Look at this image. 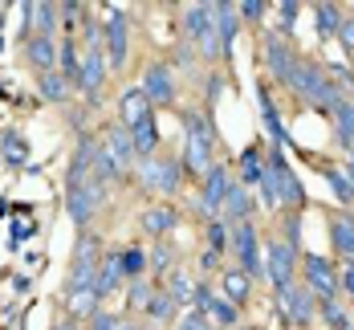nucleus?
Wrapping results in <instances>:
<instances>
[{"mask_svg": "<svg viewBox=\"0 0 354 330\" xmlns=\"http://www.w3.org/2000/svg\"><path fill=\"white\" fill-rule=\"evenodd\" d=\"M277 12H281V21H285V33H289V29L297 25V4H293V0H281V4H277Z\"/></svg>", "mask_w": 354, "mask_h": 330, "instance_id": "47", "label": "nucleus"}, {"mask_svg": "<svg viewBox=\"0 0 354 330\" xmlns=\"http://www.w3.org/2000/svg\"><path fill=\"white\" fill-rule=\"evenodd\" d=\"M261 176H265V155H261V147H248L241 155V187L261 183Z\"/></svg>", "mask_w": 354, "mask_h": 330, "instance_id": "31", "label": "nucleus"}, {"mask_svg": "<svg viewBox=\"0 0 354 330\" xmlns=\"http://www.w3.org/2000/svg\"><path fill=\"white\" fill-rule=\"evenodd\" d=\"M330 241H334V249L342 257L354 261V217L351 212H334L330 217Z\"/></svg>", "mask_w": 354, "mask_h": 330, "instance_id": "22", "label": "nucleus"}, {"mask_svg": "<svg viewBox=\"0 0 354 330\" xmlns=\"http://www.w3.org/2000/svg\"><path fill=\"white\" fill-rule=\"evenodd\" d=\"M131 143H135V155H139V159H151V155L159 151V127H155V114L131 131Z\"/></svg>", "mask_w": 354, "mask_h": 330, "instance_id": "28", "label": "nucleus"}, {"mask_svg": "<svg viewBox=\"0 0 354 330\" xmlns=\"http://www.w3.org/2000/svg\"><path fill=\"white\" fill-rule=\"evenodd\" d=\"M220 86H224V77L212 73V77H208V98H220Z\"/></svg>", "mask_w": 354, "mask_h": 330, "instance_id": "50", "label": "nucleus"}, {"mask_svg": "<svg viewBox=\"0 0 354 330\" xmlns=\"http://www.w3.org/2000/svg\"><path fill=\"white\" fill-rule=\"evenodd\" d=\"M301 265H306V290L318 293L322 302L334 297V290H338V273H334V265H330L322 253H306Z\"/></svg>", "mask_w": 354, "mask_h": 330, "instance_id": "9", "label": "nucleus"}, {"mask_svg": "<svg viewBox=\"0 0 354 330\" xmlns=\"http://www.w3.org/2000/svg\"><path fill=\"white\" fill-rule=\"evenodd\" d=\"M179 212L171 204H151V208H142V228L151 232V237H163V232H171L176 228Z\"/></svg>", "mask_w": 354, "mask_h": 330, "instance_id": "24", "label": "nucleus"}, {"mask_svg": "<svg viewBox=\"0 0 354 330\" xmlns=\"http://www.w3.org/2000/svg\"><path fill=\"white\" fill-rule=\"evenodd\" d=\"M338 41L346 45V53H354V17H342V25H338Z\"/></svg>", "mask_w": 354, "mask_h": 330, "instance_id": "46", "label": "nucleus"}, {"mask_svg": "<svg viewBox=\"0 0 354 330\" xmlns=\"http://www.w3.org/2000/svg\"><path fill=\"white\" fill-rule=\"evenodd\" d=\"M183 131H187V139H183V172L204 180L212 172V143H216L212 122H208V114L187 110L183 114Z\"/></svg>", "mask_w": 354, "mask_h": 330, "instance_id": "1", "label": "nucleus"}, {"mask_svg": "<svg viewBox=\"0 0 354 330\" xmlns=\"http://www.w3.org/2000/svg\"><path fill=\"white\" fill-rule=\"evenodd\" d=\"M102 82H106V49H102V45H94V49H86V53H82V70H77V82H73V86H77L90 102H98Z\"/></svg>", "mask_w": 354, "mask_h": 330, "instance_id": "8", "label": "nucleus"}, {"mask_svg": "<svg viewBox=\"0 0 354 330\" xmlns=\"http://www.w3.org/2000/svg\"><path fill=\"white\" fill-rule=\"evenodd\" d=\"M37 86H41V94L49 98V102H66L70 98V82H66V73H57V70H49V73H41L37 77Z\"/></svg>", "mask_w": 354, "mask_h": 330, "instance_id": "30", "label": "nucleus"}, {"mask_svg": "<svg viewBox=\"0 0 354 330\" xmlns=\"http://www.w3.org/2000/svg\"><path fill=\"white\" fill-rule=\"evenodd\" d=\"M102 196H106V192H102L94 180L77 183V187H66V212H70L73 224H82V228H86V224H90V217L102 208Z\"/></svg>", "mask_w": 354, "mask_h": 330, "instance_id": "6", "label": "nucleus"}, {"mask_svg": "<svg viewBox=\"0 0 354 330\" xmlns=\"http://www.w3.org/2000/svg\"><path fill=\"white\" fill-rule=\"evenodd\" d=\"M147 314H151V322H171V318H176V302L167 297V290H155V293H151Z\"/></svg>", "mask_w": 354, "mask_h": 330, "instance_id": "35", "label": "nucleus"}, {"mask_svg": "<svg viewBox=\"0 0 354 330\" xmlns=\"http://www.w3.org/2000/svg\"><path fill=\"white\" fill-rule=\"evenodd\" d=\"M293 261L297 253L285 245V241H269V261H265V273H269V282L285 290V286H293Z\"/></svg>", "mask_w": 354, "mask_h": 330, "instance_id": "13", "label": "nucleus"}, {"mask_svg": "<svg viewBox=\"0 0 354 330\" xmlns=\"http://www.w3.org/2000/svg\"><path fill=\"white\" fill-rule=\"evenodd\" d=\"M151 286H147V282H131V290H127V306H135V310H147V302H151Z\"/></svg>", "mask_w": 354, "mask_h": 330, "instance_id": "42", "label": "nucleus"}, {"mask_svg": "<svg viewBox=\"0 0 354 330\" xmlns=\"http://www.w3.org/2000/svg\"><path fill=\"white\" fill-rule=\"evenodd\" d=\"M0 159H4L8 167H25V163H29V143H25V135L8 131L4 143H0Z\"/></svg>", "mask_w": 354, "mask_h": 330, "instance_id": "29", "label": "nucleus"}, {"mask_svg": "<svg viewBox=\"0 0 354 330\" xmlns=\"http://www.w3.org/2000/svg\"><path fill=\"white\" fill-rule=\"evenodd\" d=\"M57 25V4H25V29L29 37H49Z\"/></svg>", "mask_w": 354, "mask_h": 330, "instance_id": "19", "label": "nucleus"}, {"mask_svg": "<svg viewBox=\"0 0 354 330\" xmlns=\"http://www.w3.org/2000/svg\"><path fill=\"white\" fill-rule=\"evenodd\" d=\"M0 29H4V8H0Z\"/></svg>", "mask_w": 354, "mask_h": 330, "instance_id": "53", "label": "nucleus"}, {"mask_svg": "<svg viewBox=\"0 0 354 330\" xmlns=\"http://www.w3.org/2000/svg\"><path fill=\"white\" fill-rule=\"evenodd\" d=\"M167 265H171V245H163V241H159V245H155V253H151V269H155V273H163Z\"/></svg>", "mask_w": 354, "mask_h": 330, "instance_id": "44", "label": "nucleus"}, {"mask_svg": "<svg viewBox=\"0 0 354 330\" xmlns=\"http://www.w3.org/2000/svg\"><path fill=\"white\" fill-rule=\"evenodd\" d=\"M338 286H342V290H346V293L354 297V261L346 265V269H342V273H338Z\"/></svg>", "mask_w": 354, "mask_h": 330, "instance_id": "49", "label": "nucleus"}, {"mask_svg": "<svg viewBox=\"0 0 354 330\" xmlns=\"http://www.w3.org/2000/svg\"><path fill=\"white\" fill-rule=\"evenodd\" d=\"M334 114V127H338V139L351 147L354 143V102H342V107L330 110Z\"/></svg>", "mask_w": 354, "mask_h": 330, "instance_id": "36", "label": "nucleus"}, {"mask_svg": "<svg viewBox=\"0 0 354 330\" xmlns=\"http://www.w3.org/2000/svg\"><path fill=\"white\" fill-rule=\"evenodd\" d=\"M281 297V314L289 322H297V327H306V322H314V314H318V306H314V293L301 290V286H285L277 290Z\"/></svg>", "mask_w": 354, "mask_h": 330, "instance_id": "12", "label": "nucleus"}, {"mask_svg": "<svg viewBox=\"0 0 354 330\" xmlns=\"http://www.w3.org/2000/svg\"><path fill=\"white\" fill-rule=\"evenodd\" d=\"M53 330H77V327H73V318H70V322H57Z\"/></svg>", "mask_w": 354, "mask_h": 330, "instance_id": "51", "label": "nucleus"}, {"mask_svg": "<svg viewBox=\"0 0 354 330\" xmlns=\"http://www.w3.org/2000/svg\"><path fill=\"white\" fill-rule=\"evenodd\" d=\"M122 286V253H106L102 257V265H98V277H94V290L98 297H106Z\"/></svg>", "mask_w": 354, "mask_h": 330, "instance_id": "20", "label": "nucleus"}, {"mask_svg": "<svg viewBox=\"0 0 354 330\" xmlns=\"http://www.w3.org/2000/svg\"><path fill=\"white\" fill-rule=\"evenodd\" d=\"M73 265H98V237L82 232V241H77V253H73Z\"/></svg>", "mask_w": 354, "mask_h": 330, "instance_id": "40", "label": "nucleus"}, {"mask_svg": "<svg viewBox=\"0 0 354 330\" xmlns=\"http://www.w3.org/2000/svg\"><path fill=\"white\" fill-rule=\"evenodd\" d=\"M257 102H261V118H265V131L273 135V147H289L293 139H289V131H285L281 114H277V107H273V98H269V90L257 82Z\"/></svg>", "mask_w": 354, "mask_h": 330, "instance_id": "18", "label": "nucleus"}, {"mask_svg": "<svg viewBox=\"0 0 354 330\" xmlns=\"http://www.w3.org/2000/svg\"><path fill=\"white\" fill-rule=\"evenodd\" d=\"M297 53H293V45L289 41H281V37H269L265 41V66H269V73L281 82V86H289V77H293V70H297Z\"/></svg>", "mask_w": 354, "mask_h": 330, "instance_id": "11", "label": "nucleus"}, {"mask_svg": "<svg viewBox=\"0 0 354 330\" xmlns=\"http://www.w3.org/2000/svg\"><path fill=\"white\" fill-rule=\"evenodd\" d=\"M142 269H147V253H142V249H122V277L139 282Z\"/></svg>", "mask_w": 354, "mask_h": 330, "instance_id": "38", "label": "nucleus"}, {"mask_svg": "<svg viewBox=\"0 0 354 330\" xmlns=\"http://www.w3.org/2000/svg\"><path fill=\"white\" fill-rule=\"evenodd\" d=\"M98 290L94 286H86V290H66V314L70 318H94L98 314Z\"/></svg>", "mask_w": 354, "mask_h": 330, "instance_id": "23", "label": "nucleus"}, {"mask_svg": "<svg viewBox=\"0 0 354 330\" xmlns=\"http://www.w3.org/2000/svg\"><path fill=\"white\" fill-rule=\"evenodd\" d=\"M127 45H131L127 12H122V8H110V21H106V29H102V49H106L110 66H122V62H127Z\"/></svg>", "mask_w": 354, "mask_h": 330, "instance_id": "10", "label": "nucleus"}, {"mask_svg": "<svg viewBox=\"0 0 354 330\" xmlns=\"http://www.w3.org/2000/svg\"><path fill=\"white\" fill-rule=\"evenodd\" d=\"M29 232H33V224H29V220H17V224H12V241H8V245H12V249H21Z\"/></svg>", "mask_w": 354, "mask_h": 330, "instance_id": "48", "label": "nucleus"}, {"mask_svg": "<svg viewBox=\"0 0 354 330\" xmlns=\"http://www.w3.org/2000/svg\"><path fill=\"white\" fill-rule=\"evenodd\" d=\"M265 167H269V176H273V183H277L281 208H301V204H306V187H301V180L293 176V167L285 163L281 147H273V151L265 155Z\"/></svg>", "mask_w": 354, "mask_h": 330, "instance_id": "4", "label": "nucleus"}, {"mask_svg": "<svg viewBox=\"0 0 354 330\" xmlns=\"http://www.w3.org/2000/svg\"><path fill=\"white\" fill-rule=\"evenodd\" d=\"M232 253L241 261V273H245L248 282L252 277H265V265H261V245H257V228H252V220L245 224H232Z\"/></svg>", "mask_w": 354, "mask_h": 330, "instance_id": "5", "label": "nucleus"}, {"mask_svg": "<svg viewBox=\"0 0 354 330\" xmlns=\"http://www.w3.org/2000/svg\"><path fill=\"white\" fill-rule=\"evenodd\" d=\"M57 66H62V73H66V82H77V70H82V53H77V41H70V37H66V41H62V45H57Z\"/></svg>", "mask_w": 354, "mask_h": 330, "instance_id": "32", "label": "nucleus"}, {"mask_svg": "<svg viewBox=\"0 0 354 330\" xmlns=\"http://www.w3.org/2000/svg\"><path fill=\"white\" fill-rule=\"evenodd\" d=\"M318 314L326 318V327H330V330H338V327H346V322H351V318H346V310H342V302H334V297H326V302H322Z\"/></svg>", "mask_w": 354, "mask_h": 330, "instance_id": "39", "label": "nucleus"}, {"mask_svg": "<svg viewBox=\"0 0 354 330\" xmlns=\"http://www.w3.org/2000/svg\"><path fill=\"white\" fill-rule=\"evenodd\" d=\"M179 172H183V163H176V159H159V155L139 159V183L155 196H176L179 183H183Z\"/></svg>", "mask_w": 354, "mask_h": 330, "instance_id": "3", "label": "nucleus"}, {"mask_svg": "<svg viewBox=\"0 0 354 330\" xmlns=\"http://www.w3.org/2000/svg\"><path fill=\"white\" fill-rule=\"evenodd\" d=\"M142 94H147L151 107H171L176 102V73H171V66L151 62L147 73H142Z\"/></svg>", "mask_w": 354, "mask_h": 330, "instance_id": "7", "label": "nucleus"}, {"mask_svg": "<svg viewBox=\"0 0 354 330\" xmlns=\"http://www.w3.org/2000/svg\"><path fill=\"white\" fill-rule=\"evenodd\" d=\"M179 330H212V322H208L204 314H196V310H187V314H183V322H179Z\"/></svg>", "mask_w": 354, "mask_h": 330, "instance_id": "45", "label": "nucleus"}, {"mask_svg": "<svg viewBox=\"0 0 354 330\" xmlns=\"http://www.w3.org/2000/svg\"><path fill=\"white\" fill-rule=\"evenodd\" d=\"M29 62H33L41 73H49L53 66H57V41L53 37H29Z\"/></svg>", "mask_w": 354, "mask_h": 330, "instance_id": "25", "label": "nucleus"}, {"mask_svg": "<svg viewBox=\"0 0 354 330\" xmlns=\"http://www.w3.org/2000/svg\"><path fill=\"white\" fill-rule=\"evenodd\" d=\"M326 183L334 187V196H338L342 204H354V183L346 180V172H338V167H326Z\"/></svg>", "mask_w": 354, "mask_h": 330, "instance_id": "37", "label": "nucleus"}, {"mask_svg": "<svg viewBox=\"0 0 354 330\" xmlns=\"http://www.w3.org/2000/svg\"><path fill=\"white\" fill-rule=\"evenodd\" d=\"M212 21L216 33H220V57H232V41H236V29H241L236 4H212Z\"/></svg>", "mask_w": 354, "mask_h": 330, "instance_id": "16", "label": "nucleus"}, {"mask_svg": "<svg viewBox=\"0 0 354 330\" xmlns=\"http://www.w3.org/2000/svg\"><path fill=\"white\" fill-rule=\"evenodd\" d=\"M196 314H204V318H208V322H216V327H232V322H236V314H241V306H232L228 297H216V293H208L204 310H196Z\"/></svg>", "mask_w": 354, "mask_h": 330, "instance_id": "27", "label": "nucleus"}, {"mask_svg": "<svg viewBox=\"0 0 354 330\" xmlns=\"http://www.w3.org/2000/svg\"><path fill=\"white\" fill-rule=\"evenodd\" d=\"M245 330H257V327H245Z\"/></svg>", "mask_w": 354, "mask_h": 330, "instance_id": "55", "label": "nucleus"}, {"mask_svg": "<svg viewBox=\"0 0 354 330\" xmlns=\"http://www.w3.org/2000/svg\"><path fill=\"white\" fill-rule=\"evenodd\" d=\"M167 297H171L176 306H192V297H196V282H192V273L176 269V273H171V286H167Z\"/></svg>", "mask_w": 354, "mask_h": 330, "instance_id": "33", "label": "nucleus"}, {"mask_svg": "<svg viewBox=\"0 0 354 330\" xmlns=\"http://www.w3.org/2000/svg\"><path fill=\"white\" fill-rule=\"evenodd\" d=\"M102 147H106V155L114 159L118 176H127V172L139 163V155H135V143H131V131H127V127H118V122H114V127L106 131V143H102Z\"/></svg>", "mask_w": 354, "mask_h": 330, "instance_id": "14", "label": "nucleus"}, {"mask_svg": "<svg viewBox=\"0 0 354 330\" xmlns=\"http://www.w3.org/2000/svg\"><path fill=\"white\" fill-rule=\"evenodd\" d=\"M208 241H212V253L228 249V245H232V228H228L224 220H212V224H208Z\"/></svg>", "mask_w": 354, "mask_h": 330, "instance_id": "41", "label": "nucleus"}, {"mask_svg": "<svg viewBox=\"0 0 354 330\" xmlns=\"http://www.w3.org/2000/svg\"><path fill=\"white\" fill-rule=\"evenodd\" d=\"M228 187H232V180H228V167H220V163H212V172L204 176V196H200V212L204 217H212L216 220V212L224 208V196H228Z\"/></svg>", "mask_w": 354, "mask_h": 330, "instance_id": "15", "label": "nucleus"}, {"mask_svg": "<svg viewBox=\"0 0 354 330\" xmlns=\"http://www.w3.org/2000/svg\"><path fill=\"white\" fill-rule=\"evenodd\" d=\"M147 118H151V102H147V94H142V90H127L122 102H118V127L135 131V127L147 122Z\"/></svg>", "mask_w": 354, "mask_h": 330, "instance_id": "17", "label": "nucleus"}, {"mask_svg": "<svg viewBox=\"0 0 354 330\" xmlns=\"http://www.w3.org/2000/svg\"><path fill=\"white\" fill-rule=\"evenodd\" d=\"M248 290H252V282H248L241 269H224V273H220V297H228L232 306L248 302Z\"/></svg>", "mask_w": 354, "mask_h": 330, "instance_id": "26", "label": "nucleus"}, {"mask_svg": "<svg viewBox=\"0 0 354 330\" xmlns=\"http://www.w3.org/2000/svg\"><path fill=\"white\" fill-rule=\"evenodd\" d=\"M289 90L297 94V98H306V102H314V107H342L346 98H342V86H334L330 82V70L322 66V62H297V70L289 77Z\"/></svg>", "mask_w": 354, "mask_h": 330, "instance_id": "2", "label": "nucleus"}, {"mask_svg": "<svg viewBox=\"0 0 354 330\" xmlns=\"http://www.w3.org/2000/svg\"><path fill=\"white\" fill-rule=\"evenodd\" d=\"M314 12H318V37H338L342 8L338 4H314Z\"/></svg>", "mask_w": 354, "mask_h": 330, "instance_id": "34", "label": "nucleus"}, {"mask_svg": "<svg viewBox=\"0 0 354 330\" xmlns=\"http://www.w3.org/2000/svg\"><path fill=\"white\" fill-rule=\"evenodd\" d=\"M0 49H4V37H0Z\"/></svg>", "mask_w": 354, "mask_h": 330, "instance_id": "54", "label": "nucleus"}, {"mask_svg": "<svg viewBox=\"0 0 354 330\" xmlns=\"http://www.w3.org/2000/svg\"><path fill=\"white\" fill-rule=\"evenodd\" d=\"M261 12H265V0H245V4H236V17H241V21H261Z\"/></svg>", "mask_w": 354, "mask_h": 330, "instance_id": "43", "label": "nucleus"}, {"mask_svg": "<svg viewBox=\"0 0 354 330\" xmlns=\"http://www.w3.org/2000/svg\"><path fill=\"white\" fill-rule=\"evenodd\" d=\"M114 330H135V327H127V322H122V318H118V327H114Z\"/></svg>", "mask_w": 354, "mask_h": 330, "instance_id": "52", "label": "nucleus"}, {"mask_svg": "<svg viewBox=\"0 0 354 330\" xmlns=\"http://www.w3.org/2000/svg\"><path fill=\"white\" fill-rule=\"evenodd\" d=\"M248 212H252V196H248V187H241V183H232L228 187V196H224V224L232 228V224H245Z\"/></svg>", "mask_w": 354, "mask_h": 330, "instance_id": "21", "label": "nucleus"}]
</instances>
